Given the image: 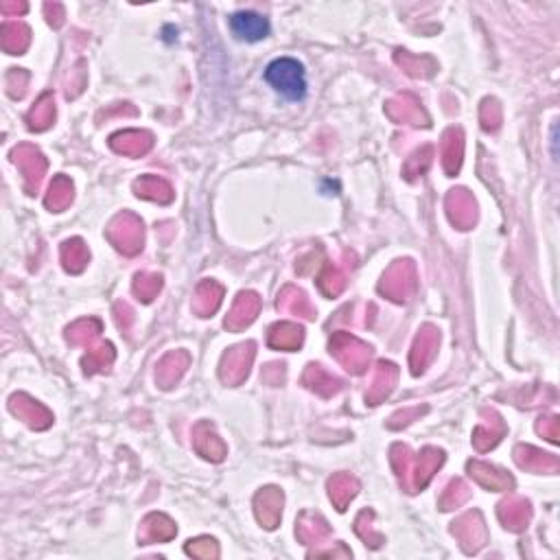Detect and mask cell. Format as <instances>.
Returning a JSON list of instances; mask_svg holds the SVG:
<instances>
[{"label":"cell","instance_id":"obj_1","mask_svg":"<svg viewBox=\"0 0 560 560\" xmlns=\"http://www.w3.org/2000/svg\"><path fill=\"white\" fill-rule=\"evenodd\" d=\"M267 86L285 101H305L307 97V70L302 62L294 57H278L272 64H267L263 73Z\"/></svg>","mask_w":560,"mask_h":560},{"label":"cell","instance_id":"obj_2","mask_svg":"<svg viewBox=\"0 0 560 560\" xmlns=\"http://www.w3.org/2000/svg\"><path fill=\"white\" fill-rule=\"evenodd\" d=\"M230 29L241 42H261L270 35V20L254 11H237L230 16Z\"/></svg>","mask_w":560,"mask_h":560}]
</instances>
